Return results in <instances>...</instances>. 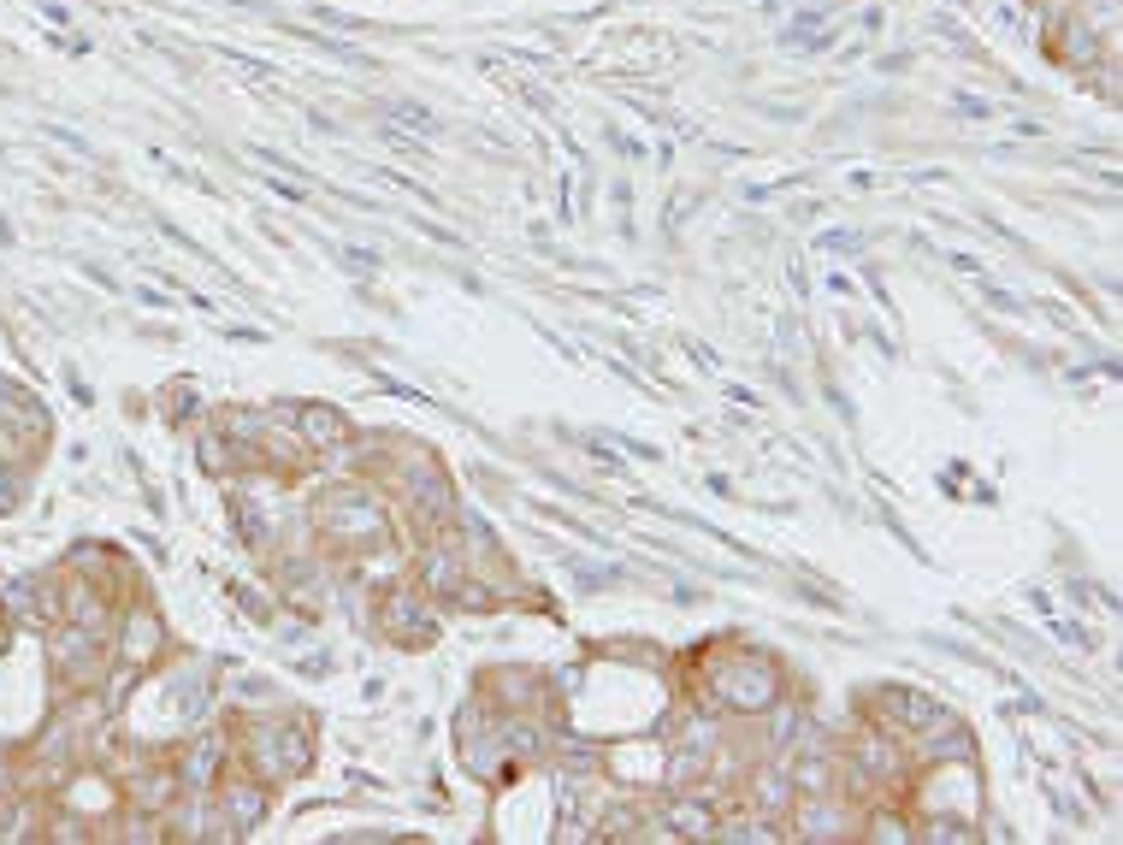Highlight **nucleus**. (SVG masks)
<instances>
[{
	"label": "nucleus",
	"mask_w": 1123,
	"mask_h": 845,
	"mask_svg": "<svg viewBox=\"0 0 1123 845\" xmlns=\"http://www.w3.org/2000/svg\"><path fill=\"white\" fill-rule=\"evenodd\" d=\"M154 650H160V621H154L148 609L125 615V662L142 668V662H154Z\"/></svg>",
	"instance_id": "obj_1"
},
{
	"label": "nucleus",
	"mask_w": 1123,
	"mask_h": 845,
	"mask_svg": "<svg viewBox=\"0 0 1123 845\" xmlns=\"http://www.w3.org/2000/svg\"><path fill=\"white\" fill-rule=\"evenodd\" d=\"M213 769H219V739H201L196 751H190V763H184V780H190V786H207Z\"/></svg>",
	"instance_id": "obj_2"
},
{
	"label": "nucleus",
	"mask_w": 1123,
	"mask_h": 845,
	"mask_svg": "<svg viewBox=\"0 0 1123 845\" xmlns=\"http://www.w3.org/2000/svg\"><path fill=\"white\" fill-rule=\"evenodd\" d=\"M12 503H18V485H12V479H0V509H12Z\"/></svg>",
	"instance_id": "obj_3"
}]
</instances>
